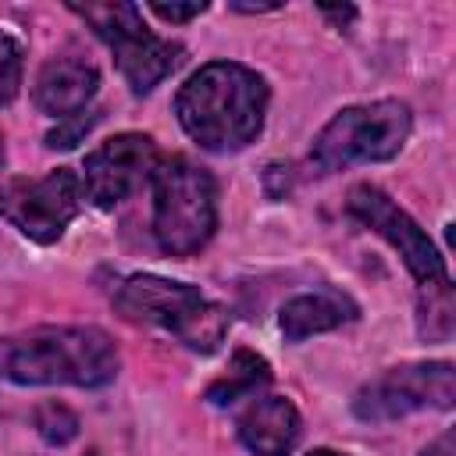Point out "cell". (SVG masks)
<instances>
[{
  "instance_id": "1",
  "label": "cell",
  "mask_w": 456,
  "mask_h": 456,
  "mask_svg": "<svg viewBox=\"0 0 456 456\" xmlns=\"http://www.w3.org/2000/svg\"><path fill=\"white\" fill-rule=\"evenodd\" d=\"M175 114L185 135L210 153L246 150L267 114V82L235 61H210L185 78L175 96Z\"/></svg>"
},
{
  "instance_id": "2",
  "label": "cell",
  "mask_w": 456,
  "mask_h": 456,
  "mask_svg": "<svg viewBox=\"0 0 456 456\" xmlns=\"http://www.w3.org/2000/svg\"><path fill=\"white\" fill-rule=\"evenodd\" d=\"M121 356L100 328H32L0 335V378L14 385H75L100 388L118 378Z\"/></svg>"
},
{
  "instance_id": "3",
  "label": "cell",
  "mask_w": 456,
  "mask_h": 456,
  "mask_svg": "<svg viewBox=\"0 0 456 456\" xmlns=\"http://www.w3.org/2000/svg\"><path fill=\"white\" fill-rule=\"evenodd\" d=\"M114 306L125 321L157 324L196 353H214L228 335V310L207 299L189 281H171L160 274H132L118 289Z\"/></svg>"
},
{
  "instance_id": "4",
  "label": "cell",
  "mask_w": 456,
  "mask_h": 456,
  "mask_svg": "<svg viewBox=\"0 0 456 456\" xmlns=\"http://www.w3.org/2000/svg\"><path fill=\"white\" fill-rule=\"evenodd\" d=\"M153 239L167 256L200 253L217 228V182L189 157H160L153 178Z\"/></svg>"
},
{
  "instance_id": "5",
  "label": "cell",
  "mask_w": 456,
  "mask_h": 456,
  "mask_svg": "<svg viewBox=\"0 0 456 456\" xmlns=\"http://www.w3.org/2000/svg\"><path fill=\"white\" fill-rule=\"evenodd\" d=\"M413 132V114L403 100H374L338 110L314 139L310 160L321 171H342L349 164H381L399 157Z\"/></svg>"
},
{
  "instance_id": "6",
  "label": "cell",
  "mask_w": 456,
  "mask_h": 456,
  "mask_svg": "<svg viewBox=\"0 0 456 456\" xmlns=\"http://www.w3.org/2000/svg\"><path fill=\"white\" fill-rule=\"evenodd\" d=\"M71 11L82 21H89L93 32L110 46L118 71L125 75L135 96L150 93L175 71L182 46L150 32L135 4H71Z\"/></svg>"
},
{
  "instance_id": "7",
  "label": "cell",
  "mask_w": 456,
  "mask_h": 456,
  "mask_svg": "<svg viewBox=\"0 0 456 456\" xmlns=\"http://www.w3.org/2000/svg\"><path fill=\"white\" fill-rule=\"evenodd\" d=\"M456 370L449 360L399 363L360 385L353 395V417L363 424H388L417 410H452Z\"/></svg>"
},
{
  "instance_id": "8",
  "label": "cell",
  "mask_w": 456,
  "mask_h": 456,
  "mask_svg": "<svg viewBox=\"0 0 456 456\" xmlns=\"http://www.w3.org/2000/svg\"><path fill=\"white\" fill-rule=\"evenodd\" d=\"M82 175L53 167L43 178H7L0 185V217H7L25 239L50 246L82 210Z\"/></svg>"
},
{
  "instance_id": "9",
  "label": "cell",
  "mask_w": 456,
  "mask_h": 456,
  "mask_svg": "<svg viewBox=\"0 0 456 456\" xmlns=\"http://www.w3.org/2000/svg\"><path fill=\"white\" fill-rule=\"evenodd\" d=\"M349 214L367 224L370 232H378L406 264V271L413 274V281L424 289V285H435V281H445V256L438 253V246L431 242V235L403 210L392 203L388 192H381L378 185H353L349 189V200H346Z\"/></svg>"
},
{
  "instance_id": "10",
  "label": "cell",
  "mask_w": 456,
  "mask_h": 456,
  "mask_svg": "<svg viewBox=\"0 0 456 456\" xmlns=\"http://www.w3.org/2000/svg\"><path fill=\"white\" fill-rule=\"evenodd\" d=\"M160 164V150L142 132H121L107 142H100L93 153H86L82 164V192L100 210H110L125 203L139 185L153 178Z\"/></svg>"
},
{
  "instance_id": "11",
  "label": "cell",
  "mask_w": 456,
  "mask_h": 456,
  "mask_svg": "<svg viewBox=\"0 0 456 456\" xmlns=\"http://www.w3.org/2000/svg\"><path fill=\"white\" fill-rule=\"evenodd\" d=\"M100 89V71L96 64L82 61V57H53L39 68L36 86H32V100L43 114L64 121L75 118L89 107V100Z\"/></svg>"
},
{
  "instance_id": "12",
  "label": "cell",
  "mask_w": 456,
  "mask_h": 456,
  "mask_svg": "<svg viewBox=\"0 0 456 456\" xmlns=\"http://www.w3.org/2000/svg\"><path fill=\"white\" fill-rule=\"evenodd\" d=\"M299 410L285 395H260L239 417V438L253 456H289L299 442Z\"/></svg>"
},
{
  "instance_id": "13",
  "label": "cell",
  "mask_w": 456,
  "mask_h": 456,
  "mask_svg": "<svg viewBox=\"0 0 456 456\" xmlns=\"http://www.w3.org/2000/svg\"><path fill=\"white\" fill-rule=\"evenodd\" d=\"M346 321H356V303L349 296L335 292V289H317V292L292 296L278 314L285 342H303L310 335L342 328Z\"/></svg>"
},
{
  "instance_id": "14",
  "label": "cell",
  "mask_w": 456,
  "mask_h": 456,
  "mask_svg": "<svg viewBox=\"0 0 456 456\" xmlns=\"http://www.w3.org/2000/svg\"><path fill=\"white\" fill-rule=\"evenodd\" d=\"M267 381H271V363H267L260 353H253V349H235L228 370H224L217 381H210L207 403H214V406H232V403H239V399L260 392Z\"/></svg>"
},
{
  "instance_id": "15",
  "label": "cell",
  "mask_w": 456,
  "mask_h": 456,
  "mask_svg": "<svg viewBox=\"0 0 456 456\" xmlns=\"http://www.w3.org/2000/svg\"><path fill=\"white\" fill-rule=\"evenodd\" d=\"M452 314H456V306H452L449 278L420 289V314H417V321H420V335L428 342H445L452 335Z\"/></svg>"
},
{
  "instance_id": "16",
  "label": "cell",
  "mask_w": 456,
  "mask_h": 456,
  "mask_svg": "<svg viewBox=\"0 0 456 456\" xmlns=\"http://www.w3.org/2000/svg\"><path fill=\"white\" fill-rule=\"evenodd\" d=\"M36 431L50 442V445H68L71 438H78V417L64 406V403H43L36 406Z\"/></svg>"
},
{
  "instance_id": "17",
  "label": "cell",
  "mask_w": 456,
  "mask_h": 456,
  "mask_svg": "<svg viewBox=\"0 0 456 456\" xmlns=\"http://www.w3.org/2000/svg\"><path fill=\"white\" fill-rule=\"evenodd\" d=\"M21 86V43L0 32V107L18 96Z\"/></svg>"
},
{
  "instance_id": "18",
  "label": "cell",
  "mask_w": 456,
  "mask_h": 456,
  "mask_svg": "<svg viewBox=\"0 0 456 456\" xmlns=\"http://www.w3.org/2000/svg\"><path fill=\"white\" fill-rule=\"evenodd\" d=\"M96 118H100V114H93V110H82V114H75V118H64V121L46 135V146H50V150H71V146L96 125Z\"/></svg>"
},
{
  "instance_id": "19",
  "label": "cell",
  "mask_w": 456,
  "mask_h": 456,
  "mask_svg": "<svg viewBox=\"0 0 456 456\" xmlns=\"http://www.w3.org/2000/svg\"><path fill=\"white\" fill-rule=\"evenodd\" d=\"M160 21H171V25H182V21H192L207 11V0H189V4H164V0H153L146 4Z\"/></svg>"
},
{
  "instance_id": "20",
  "label": "cell",
  "mask_w": 456,
  "mask_h": 456,
  "mask_svg": "<svg viewBox=\"0 0 456 456\" xmlns=\"http://www.w3.org/2000/svg\"><path fill=\"white\" fill-rule=\"evenodd\" d=\"M417 456H456V438H452V431H442L435 442H428Z\"/></svg>"
},
{
  "instance_id": "21",
  "label": "cell",
  "mask_w": 456,
  "mask_h": 456,
  "mask_svg": "<svg viewBox=\"0 0 456 456\" xmlns=\"http://www.w3.org/2000/svg\"><path fill=\"white\" fill-rule=\"evenodd\" d=\"M321 14H324V18H331V21H335V28H349V25L356 21V7H349V4H346V7H328V4H324V7H321Z\"/></svg>"
},
{
  "instance_id": "22",
  "label": "cell",
  "mask_w": 456,
  "mask_h": 456,
  "mask_svg": "<svg viewBox=\"0 0 456 456\" xmlns=\"http://www.w3.org/2000/svg\"><path fill=\"white\" fill-rule=\"evenodd\" d=\"M232 11H242V14H260V11H278V4H232Z\"/></svg>"
},
{
  "instance_id": "23",
  "label": "cell",
  "mask_w": 456,
  "mask_h": 456,
  "mask_svg": "<svg viewBox=\"0 0 456 456\" xmlns=\"http://www.w3.org/2000/svg\"><path fill=\"white\" fill-rule=\"evenodd\" d=\"M306 456H349V452H338V449H310Z\"/></svg>"
},
{
  "instance_id": "24",
  "label": "cell",
  "mask_w": 456,
  "mask_h": 456,
  "mask_svg": "<svg viewBox=\"0 0 456 456\" xmlns=\"http://www.w3.org/2000/svg\"><path fill=\"white\" fill-rule=\"evenodd\" d=\"M0 167H4V139H0Z\"/></svg>"
},
{
  "instance_id": "25",
  "label": "cell",
  "mask_w": 456,
  "mask_h": 456,
  "mask_svg": "<svg viewBox=\"0 0 456 456\" xmlns=\"http://www.w3.org/2000/svg\"><path fill=\"white\" fill-rule=\"evenodd\" d=\"M89 456H100V452H89Z\"/></svg>"
}]
</instances>
